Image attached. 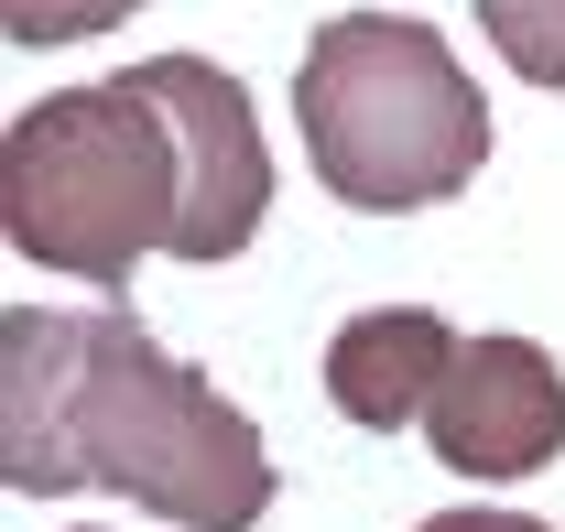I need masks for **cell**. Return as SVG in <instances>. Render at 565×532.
Returning <instances> with one entry per match:
<instances>
[{
  "label": "cell",
  "mask_w": 565,
  "mask_h": 532,
  "mask_svg": "<svg viewBox=\"0 0 565 532\" xmlns=\"http://www.w3.org/2000/svg\"><path fill=\"white\" fill-rule=\"evenodd\" d=\"M0 489H109L174 532H262L273 446L207 370L163 359L131 305H11L0 316Z\"/></svg>",
  "instance_id": "obj_1"
},
{
  "label": "cell",
  "mask_w": 565,
  "mask_h": 532,
  "mask_svg": "<svg viewBox=\"0 0 565 532\" xmlns=\"http://www.w3.org/2000/svg\"><path fill=\"white\" fill-rule=\"evenodd\" d=\"M294 131L316 185L359 217L446 206L490 163V98L414 11H327L294 66Z\"/></svg>",
  "instance_id": "obj_2"
},
{
  "label": "cell",
  "mask_w": 565,
  "mask_h": 532,
  "mask_svg": "<svg viewBox=\"0 0 565 532\" xmlns=\"http://www.w3.org/2000/svg\"><path fill=\"white\" fill-rule=\"evenodd\" d=\"M174 217H185V141L141 66L109 87L33 98L0 141V240L33 272L120 294L131 262L174 251Z\"/></svg>",
  "instance_id": "obj_3"
},
{
  "label": "cell",
  "mask_w": 565,
  "mask_h": 532,
  "mask_svg": "<svg viewBox=\"0 0 565 532\" xmlns=\"http://www.w3.org/2000/svg\"><path fill=\"white\" fill-rule=\"evenodd\" d=\"M152 98L174 109V141H185V217H174V262H239L273 217V141H262V109L250 87L217 66V55H152Z\"/></svg>",
  "instance_id": "obj_4"
},
{
  "label": "cell",
  "mask_w": 565,
  "mask_h": 532,
  "mask_svg": "<svg viewBox=\"0 0 565 532\" xmlns=\"http://www.w3.org/2000/svg\"><path fill=\"white\" fill-rule=\"evenodd\" d=\"M424 446L457 478H533L565 457V370L533 337H457L424 402Z\"/></svg>",
  "instance_id": "obj_5"
},
{
  "label": "cell",
  "mask_w": 565,
  "mask_h": 532,
  "mask_svg": "<svg viewBox=\"0 0 565 532\" xmlns=\"http://www.w3.org/2000/svg\"><path fill=\"white\" fill-rule=\"evenodd\" d=\"M446 359H457L446 316H424V305H370V316H349V327L327 337V402L349 413L359 435H403V424H424Z\"/></svg>",
  "instance_id": "obj_6"
},
{
  "label": "cell",
  "mask_w": 565,
  "mask_h": 532,
  "mask_svg": "<svg viewBox=\"0 0 565 532\" xmlns=\"http://www.w3.org/2000/svg\"><path fill=\"white\" fill-rule=\"evenodd\" d=\"M479 33L500 44V66L522 87L565 98V0H479Z\"/></svg>",
  "instance_id": "obj_7"
},
{
  "label": "cell",
  "mask_w": 565,
  "mask_h": 532,
  "mask_svg": "<svg viewBox=\"0 0 565 532\" xmlns=\"http://www.w3.org/2000/svg\"><path fill=\"white\" fill-rule=\"evenodd\" d=\"M131 11L141 0H0V33L11 44H76V33H109Z\"/></svg>",
  "instance_id": "obj_8"
},
{
  "label": "cell",
  "mask_w": 565,
  "mask_h": 532,
  "mask_svg": "<svg viewBox=\"0 0 565 532\" xmlns=\"http://www.w3.org/2000/svg\"><path fill=\"white\" fill-rule=\"evenodd\" d=\"M414 532H544V522H522V511H435Z\"/></svg>",
  "instance_id": "obj_9"
}]
</instances>
